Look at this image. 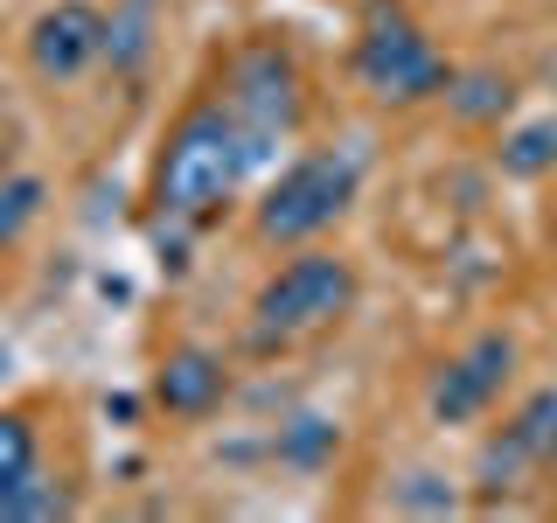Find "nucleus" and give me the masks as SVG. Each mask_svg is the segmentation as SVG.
Here are the masks:
<instances>
[{
    "mask_svg": "<svg viewBox=\"0 0 557 523\" xmlns=\"http://www.w3.org/2000/svg\"><path fill=\"white\" fill-rule=\"evenodd\" d=\"M49 209V182L28 168H0V252H14V244L28 238V223Z\"/></svg>",
    "mask_w": 557,
    "mask_h": 523,
    "instance_id": "obj_12",
    "label": "nucleus"
},
{
    "mask_svg": "<svg viewBox=\"0 0 557 523\" xmlns=\"http://www.w3.org/2000/svg\"><path fill=\"white\" fill-rule=\"evenodd\" d=\"M550 244H557V217H550Z\"/></svg>",
    "mask_w": 557,
    "mask_h": 523,
    "instance_id": "obj_17",
    "label": "nucleus"
},
{
    "mask_svg": "<svg viewBox=\"0 0 557 523\" xmlns=\"http://www.w3.org/2000/svg\"><path fill=\"white\" fill-rule=\"evenodd\" d=\"M0 370H8V356H0Z\"/></svg>",
    "mask_w": 557,
    "mask_h": 523,
    "instance_id": "obj_18",
    "label": "nucleus"
},
{
    "mask_svg": "<svg viewBox=\"0 0 557 523\" xmlns=\"http://www.w3.org/2000/svg\"><path fill=\"white\" fill-rule=\"evenodd\" d=\"M509 377H516V336H509V328H481L474 342H460L440 370H432V384H425L432 426H446V433L481 426V418L502 405Z\"/></svg>",
    "mask_w": 557,
    "mask_h": 523,
    "instance_id": "obj_6",
    "label": "nucleus"
},
{
    "mask_svg": "<svg viewBox=\"0 0 557 523\" xmlns=\"http://www.w3.org/2000/svg\"><path fill=\"white\" fill-rule=\"evenodd\" d=\"M147 49H153V0H126V8H112V28H104V63H112V70H133Z\"/></svg>",
    "mask_w": 557,
    "mask_h": 523,
    "instance_id": "obj_14",
    "label": "nucleus"
},
{
    "mask_svg": "<svg viewBox=\"0 0 557 523\" xmlns=\"http://www.w3.org/2000/svg\"><path fill=\"white\" fill-rule=\"evenodd\" d=\"M231 398V363L216 356V349L202 342H182L161 356V370H153V405L168 418H209Z\"/></svg>",
    "mask_w": 557,
    "mask_h": 523,
    "instance_id": "obj_10",
    "label": "nucleus"
},
{
    "mask_svg": "<svg viewBox=\"0 0 557 523\" xmlns=\"http://www.w3.org/2000/svg\"><path fill=\"white\" fill-rule=\"evenodd\" d=\"M495 161H502V174H516V182H536V174H550V168H557V119H530V126L502 133Z\"/></svg>",
    "mask_w": 557,
    "mask_h": 523,
    "instance_id": "obj_13",
    "label": "nucleus"
},
{
    "mask_svg": "<svg viewBox=\"0 0 557 523\" xmlns=\"http://www.w3.org/2000/svg\"><path fill=\"white\" fill-rule=\"evenodd\" d=\"M251 154H244L237 119L216 105V92H196L168 119L161 147L147 161V217L161 231H202L223 203L251 182Z\"/></svg>",
    "mask_w": 557,
    "mask_h": 523,
    "instance_id": "obj_1",
    "label": "nucleus"
},
{
    "mask_svg": "<svg viewBox=\"0 0 557 523\" xmlns=\"http://www.w3.org/2000/svg\"><path fill=\"white\" fill-rule=\"evenodd\" d=\"M104 28H112V14L98 0H57V8H42L28 22L22 57L42 84H77L104 63Z\"/></svg>",
    "mask_w": 557,
    "mask_h": 523,
    "instance_id": "obj_8",
    "label": "nucleus"
},
{
    "mask_svg": "<svg viewBox=\"0 0 557 523\" xmlns=\"http://www.w3.org/2000/svg\"><path fill=\"white\" fill-rule=\"evenodd\" d=\"M272 453H278V467H293V475H321V467L342 453V426L327 412H293V418H278Z\"/></svg>",
    "mask_w": 557,
    "mask_h": 523,
    "instance_id": "obj_11",
    "label": "nucleus"
},
{
    "mask_svg": "<svg viewBox=\"0 0 557 523\" xmlns=\"http://www.w3.org/2000/svg\"><path fill=\"white\" fill-rule=\"evenodd\" d=\"M446 105L460 119H502L509 112V77H502V70H453V84H446Z\"/></svg>",
    "mask_w": 557,
    "mask_h": 523,
    "instance_id": "obj_15",
    "label": "nucleus"
},
{
    "mask_svg": "<svg viewBox=\"0 0 557 523\" xmlns=\"http://www.w3.org/2000/svg\"><path fill=\"white\" fill-rule=\"evenodd\" d=\"M348 77H356L376 105L411 112V105H425V98H446L453 63L440 57V42L405 14V0H362L356 42H348Z\"/></svg>",
    "mask_w": 557,
    "mask_h": 523,
    "instance_id": "obj_4",
    "label": "nucleus"
},
{
    "mask_svg": "<svg viewBox=\"0 0 557 523\" xmlns=\"http://www.w3.org/2000/svg\"><path fill=\"white\" fill-rule=\"evenodd\" d=\"M348 307H356V266H348L342 252L300 244V252L278 272H265V287L251 293L244 349H251V356H293V349L321 342L327 328H342Z\"/></svg>",
    "mask_w": 557,
    "mask_h": 523,
    "instance_id": "obj_3",
    "label": "nucleus"
},
{
    "mask_svg": "<svg viewBox=\"0 0 557 523\" xmlns=\"http://www.w3.org/2000/svg\"><path fill=\"white\" fill-rule=\"evenodd\" d=\"M209 92H216V105L237 119L244 154H251L258 174L278 161V147H286V139L300 133V119H307L300 57H293L286 35H272V28L237 35V42L216 57V77H209Z\"/></svg>",
    "mask_w": 557,
    "mask_h": 523,
    "instance_id": "obj_2",
    "label": "nucleus"
},
{
    "mask_svg": "<svg viewBox=\"0 0 557 523\" xmlns=\"http://www.w3.org/2000/svg\"><path fill=\"white\" fill-rule=\"evenodd\" d=\"M70 488L42 475V433L28 412H0V523H42L70 516Z\"/></svg>",
    "mask_w": 557,
    "mask_h": 523,
    "instance_id": "obj_9",
    "label": "nucleus"
},
{
    "mask_svg": "<svg viewBox=\"0 0 557 523\" xmlns=\"http://www.w3.org/2000/svg\"><path fill=\"white\" fill-rule=\"evenodd\" d=\"M356 196H362V154L356 147H307L265 182V196L251 209V231L265 244H313L348 217Z\"/></svg>",
    "mask_w": 557,
    "mask_h": 523,
    "instance_id": "obj_5",
    "label": "nucleus"
},
{
    "mask_svg": "<svg viewBox=\"0 0 557 523\" xmlns=\"http://www.w3.org/2000/svg\"><path fill=\"white\" fill-rule=\"evenodd\" d=\"M550 467H557V384H536V391L481 440L474 482H481V496L495 502V496L530 488L536 475H550Z\"/></svg>",
    "mask_w": 557,
    "mask_h": 523,
    "instance_id": "obj_7",
    "label": "nucleus"
},
{
    "mask_svg": "<svg viewBox=\"0 0 557 523\" xmlns=\"http://www.w3.org/2000/svg\"><path fill=\"white\" fill-rule=\"evenodd\" d=\"M391 510H425V516H446V510H460V496L446 488V475H432V467H411V475L391 488Z\"/></svg>",
    "mask_w": 557,
    "mask_h": 523,
    "instance_id": "obj_16",
    "label": "nucleus"
}]
</instances>
